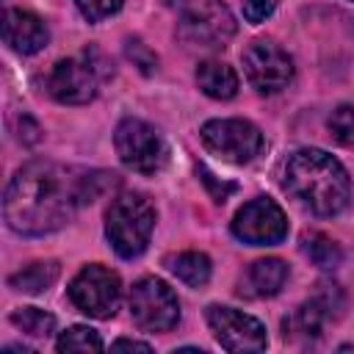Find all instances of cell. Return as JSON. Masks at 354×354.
Returning <instances> with one entry per match:
<instances>
[{
  "instance_id": "6da1fadb",
  "label": "cell",
  "mask_w": 354,
  "mask_h": 354,
  "mask_svg": "<svg viewBox=\"0 0 354 354\" xmlns=\"http://www.w3.org/2000/svg\"><path fill=\"white\" fill-rule=\"evenodd\" d=\"M116 174L80 171L53 160L25 163L6 188L3 216L19 235H47L72 221V216L91 205Z\"/></svg>"
},
{
  "instance_id": "7a4b0ae2",
  "label": "cell",
  "mask_w": 354,
  "mask_h": 354,
  "mask_svg": "<svg viewBox=\"0 0 354 354\" xmlns=\"http://www.w3.org/2000/svg\"><path fill=\"white\" fill-rule=\"evenodd\" d=\"M285 191L315 216H337L351 202V177L337 158L304 147L288 155L282 169Z\"/></svg>"
},
{
  "instance_id": "3957f363",
  "label": "cell",
  "mask_w": 354,
  "mask_h": 354,
  "mask_svg": "<svg viewBox=\"0 0 354 354\" xmlns=\"http://www.w3.org/2000/svg\"><path fill=\"white\" fill-rule=\"evenodd\" d=\"M155 230V205L144 194H119L105 216V235L113 252L124 260L138 257Z\"/></svg>"
},
{
  "instance_id": "277c9868",
  "label": "cell",
  "mask_w": 354,
  "mask_h": 354,
  "mask_svg": "<svg viewBox=\"0 0 354 354\" xmlns=\"http://www.w3.org/2000/svg\"><path fill=\"white\" fill-rule=\"evenodd\" d=\"M180 14V39L188 47L216 50L224 47L235 33V17L224 0H163Z\"/></svg>"
},
{
  "instance_id": "5b68a950",
  "label": "cell",
  "mask_w": 354,
  "mask_h": 354,
  "mask_svg": "<svg viewBox=\"0 0 354 354\" xmlns=\"http://www.w3.org/2000/svg\"><path fill=\"white\" fill-rule=\"evenodd\" d=\"M100 53H83V55H72V58H61L50 75H47V91L55 102L61 105H86L97 97L100 80L111 75L108 64L97 61Z\"/></svg>"
},
{
  "instance_id": "8992f818",
  "label": "cell",
  "mask_w": 354,
  "mask_h": 354,
  "mask_svg": "<svg viewBox=\"0 0 354 354\" xmlns=\"http://www.w3.org/2000/svg\"><path fill=\"white\" fill-rule=\"evenodd\" d=\"M113 147L119 160L138 174H155L169 160L163 136L144 119H122L113 133Z\"/></svg>"
},
{
  "instance_id": "52a82bcc",
  "label": "cell",
  "mask_w": 354,
  "mask_h": 354,
  "mask_svg": "<svg viewBox=\"0 0 354 354\" xmlns=\"http://www.w3.org/2000/svg\"><path fill=\"white\" fill-rule=\"evenodd\" d=\"M69 299L88 318H100V321L111 318L119 307V299H122L119 274L111 271L108 266L88 263L69 282Z\"/></svg>"
},
{
  "instance_id": "ba28073f",
  "label": "cell",
  "mask_w": 354,
  "mask_h": 354,
  "mask_svg": "<svg viewBox=\"0 0 354 354\" xmlns=\"http://www.w3.org/2000/svg\"><path fill=\"white\" fill-rule=\"evenodd\" d=\"M130 315L144 332H171L180 321V301L163 279L141 277L130 288Z\"/></svg>"
},
{
  "instance_id": "9c48e42d",
  "label": "cell",
  "mask_w": 354,
  "mask_h": 354,
  "mask_svg": "<svg viewBox=\"0 0 354 354\" xmlns=\"http://www.w3.org/2000/svg\"><path fill=\"white\" fill-rule=\"evenodd\" d=\"M202 144L227 163H252L263 147V133L246 119H210L202 124Z\"/></svg>"
},
{
  "instance_id": "30bf717a",
  "label": "cell",
  "mask_w": 354,
  "mask_h": 354,
  "mask_svg": "<svg viewBox=\"0 0 354 354\" xmlns=\"http://www.w3.org/2000/svg\"><path fill=\"white\" fill-rule=\"evenodd\" d=\"M232 235L249 246H274L288 238V216L271 196H257L235 213Z\"/></svg>"
},
{
  "instance_id": "8fae6325",
  "label": "cell",
  "mask_w": 354,
  "mask_h": 354,
  "mask_svg": "<svg viewBox=\"0 0 354 354\" xmlns=\"http://www.w3.org/2000/svg\"><path fill=\"white\" fill-rule=\"evenodd\" d=\"M246 80L260 94H277L293 80V58L271 39H254L243 50Z\"/></svg>"
},
{
  "instance_id": "7c38bea8",
  "label": "cell",
  "mask_w": 354,
  "mask_h": 354,
  "mask_svg": "<svg viewBox=\"0 0 354 354\" xmlns=\"http://www.w3.org/2000/svg\"><path fill=\"white\" fill-rule=\"evenodd\" d=\"M205 318H207V326H210L213 337L227 351H241L243 354V351H263L268 346L266 326L257 318H252V315H246L235 307L210 304Z\"/></svg>"
},
{
  "instance_id": "4fadbf2b",
  "label": "cell",
  "mask_w": 354,
  "mask_h": 354,
  "mask_svg": "<svg viewBox=\"0 0 354 354\" xmlns=\"http://www.w3.org/2000/svg\"><path fill=\"white\" fill-rule=\"evenodd\" d=\"M3 39L14 53L33 55V53L47 47L50 30L36 14L22 11V8H6V14H3Z\"/></svg>"
},
{
  "instance_id": "5bb4252c",
  "label": "cell",
  "mask_w": 354,
  "mask_h": 354,
  "mask_svg": "<svg viewBox=\"0 0 354 354\" xmlns=\"http://www.w3.org/2000/svg\"><path fill=\"white\" fill-rule=\"evenodd\" d=\"M285 282H288V263L279 257H263L249 266L246 277L241 279V293L266 299V296H277Z\"/></svg>"
},
{
  "instance_id": "9a60e30c",
  "label": "cell",
  "mask_w": 354,
  "mask_h": 354,
  "mask_svg": "<svg viewBox=\"0 0 354 354\" xmlns=\"http://www.w3.org/2000/svg\"><path fill=\"white\" fill-rule=\"evenodd\" d=\"M326 318H332L329 310L313 296L310 301L299 304V307L282 321V335H285V340H301V343L315 340V337L321 335V326H324Z\"/></svg>"
},
{
  "instance_id": "2e32d148",
  "label": "cell",
  "mask_w": 354,
  "mask_h": 354,
  "mask_svg": "<svg viewBox=\"0 0 354 354\" xmlns=\"http://www.w3.org/2000/svg\"><path fill=\"white\" fill-rule=\"evenodd\" d=\"M196 83L213 100H232L238 94V75L224 61H202L196 66Z\"/></svg>"
},
{
  "instance_id": "e0dca14e",
  "label": "cell",
  "mask_w": 354,
  "mask_h": 354,
  "mask_svg": "<svg viewBox=\"0 0 354 354\" xmlns=\"http://www.w3.org/2000/svg\"><path fill=\"white\" fill-rule=\"evenodd\" d=\"M58 263L55 260H39L30 263L25 268H19L17 274L8 277V285L19 293H44L55 279H58Z\"/></svg>"
},
{
  "instance_id": "ac0fdd59",
  "label": "cell",
  "mask_w": 354,
  "mask_h": 354,
  "mask_svg": "<svg viewBox=\"0 0 354 354\" xmlns=\"http://www.w3.org/2000/svg\"><path fill=\"white\" fill-rule=\"evenodd\" d=\"M169 268L188 288H202L210 279V257L205 252H180L169 260Z\"/></svg>"
},
{
  "instance_id": "d6986e66",
  "label": "cell",
  "mask_w": 354,
  "mask_h": 354,
  "mask_svg": "<svg viewBox=\"0 0 354 354\" xmlns=\"http://www.w3.org/2000/svg\"><path fill=\"white\" fill-rule=\"evenodd\" d=\"M301 252L310 257V263L313 266H318V268H335V266H340V260H343V249L329 238V235H324V232H307L304 238H301Z\"/></svg>"
},
{
  "instance_id": "ffe728a7",
  "label": "cell",
  "mask_w": 354,
  "mask_h": 354,
  "mask_svg": "<svg viewBox=\"0 0 354 354\" xmlns=\"http://www.w3.org/2000/svg\"><path fill=\"white\" fill-rule=\"evenodd\" d=\"M8 321H11L22 335L39 337V340H44V337H50V335L55 332V318H53L50 313L39 310V307H19V310L11 313Z\"/></svg>"
},
{
  "instance_id": "44dd1931",
  "label": "cell",
  "mask_w": 354,
  "mask_h": 354,
  "mask_svg": "<svg viewBox=\"0 0 354 354\" xmlns=\"http://www.w3.org/2000/svg\"><path fill=\"white\" fill-rule=\"evenodd\" d=\"M55 348H58V351H102L105 343H102L100 332H94L91 326H80V324H77V326H69V329L58 337Z\"/></svg>"
},
{
  "instance_id": "7402d4cb",
  "label": "cell",
  "mask_w": 354,
  "mask_h": 354,
  "mask_svg": "<svg viewBox=\"0 0 354 354\" xmlns=\"http://www.w3.org/2000/svg\"><path fill=\"white\" fill-rule=\"evenodd\" d=\"M329 133L332 138L346 147V149H354V105H337L329 116Z\"/></svg>"
},
{
  "instance_id": "603a6c76",
  "label": "cell",
  "mask_w": 354,
  "mask_h": 354,
  "mask_svg": "<svg viewBox=\"0 0 354 354\" xmlns=\"http://www.w3.org/2000/svg\"><path fill=\"white\" fill-rule=\"evenodd\" d=\"M124 53H127V58L144 72V75H152L155 69H158V55L141 41V39H127V44H124Z\"/></svg>"
},
{
  "instance_id": "cb8c5ba5",
  "label": "cell",
  "mask_w": 354,
  "mask_h": 354,
  "mask_svg": "<svg viewBox=\"0 0 354 354\" xmlns=\"http://www.w3.org/2000/svg\"><path fill=\"white\" fill-rule=\"evenodd\" d=\"M124 0H75V6L80 8V14L88 19V22H100L111 14H116L122 8Z\"/></svg>"
},
{
  "instance_id": "d4e9b609",
  "label": "cell",
  "mask_w": 354,
  "mask_h": 354,
  "mask_svg": "<svg viewBox=\"0 0 354 354\" xmlns=\"http://www.w3.org/2000/svg\"><path fill=\"white\" fill-rule=\"evenodd\" d=\"M241 3H243V17L252 25H260L263 19H268L279 6V0H241Z\"/></svg>"
},
{
  "instance_id": "484cf974",
  "label": "cell",
  "mask_w": 354,
  "mask_h": 354,
  "mask_svg": "<svg viewBox=\"0 0 354 354\" xmlns=\"http://www.w3.org/2000/svg\"><path fill=\"white\" fill-rule=\"evenodd\" d=\"M199 174H202V180H205V185L210 188V194H213V199H216V202H224V199L235 191V185H232V183H227V185L221 183V185H218V183L213 180V174H210L205 166H199Z\"/></svg>"
},
{
  "instance_id": "4316f807",
  "label": "cell",
  "mask_w": 354,
  "mask_h": 354,
  "mask_svg": "<svg viewBox=\"0 0 354 354\" xmlns=\"http://www.w3.org/2000/svg\"><path fill=\"white\" fill-rule=\"evenodd\" d=\"M111 348H113V351H144V354H149V351H152V346H149V343L130 340V337H119L116 343H111Z\"/></svg>"
},
{
  "instance_id": "83f0119b",
  "label": "cell",
  "mask_w": 354,
  "mask_h": 354,
  "mask_svg": "<svg viewBox=\"0 0 354 354\" xmlns=\"http://www.w3.org/2000/svg\"><path fill=\"white\" fill-rule=\"evenodd\" d=\"M3 351H22V354H33V348H28V346H6Z\"/></svg>"
}]
</instances>
